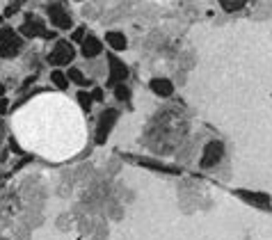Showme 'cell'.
Listing matches in <instances>:
<instances>
[{"label":"cell","instance_id":"1","mask_svg":"<svg viewBox=\"0 0 272 240\" xmlns=\"http://www.w3.org/2000/svg\"><path fill=\"white\" fill-rule=\"evenodd\" d=\"M23 48V39L12 28H0V57H16Z\"/></svg>","mask_w":272,"mask_h":240},{"label":"cell","instance_id":"2","mask_svg":"<svg viewBox=\"0 0 272 240\" xmlns=\"http://www.w3.org/2000/svg\"><path fill=\"white\" fill-rule=\"evenodd\" d=\"M224 156V144L213 140V142H208L204 146V153H201V167L208 169V167H215L219 160Z\"/></svg>","mask_w":272,"mask_h":240},{"label":"cell","instance_id":"3","mask_svg":"<svg viewBox=\"0 0 272 240\" xmlns=\"http://www.w3.org/2000/svg\"><path fill=\"white\" fill-rule=\"evenodd\" d=\"M117 119H119V112L114 108L106 110V112L101 114L99 128H96V144H106L108 135H110V131H112V126H114V121Z\"/></svg>","mask_w":272,"mask_h":240},{"label":"cell","instance_id":"4","mask_svg":"<svg viewBox=\"0 0 272 240\" xmlns=\"http://www.w3.org/2000/svg\"><path fill=\"white\" fill-rule=\"evenodd\" d=\"M21 35H23V37H44V39H53L55 32L46 30L42 21H39L37 16H32V14H30V16L25 18V23L21 25Z\"/></svg>","mask_w":272,"mask_h":240},{"label":"cell","instance_id":"5","mask_svg":"<svg viewBox=\"0 0 272 240\" xmlns=\"http://www.w3.org/2000/svg\"><path fill=\"white\" fill-rule=\"evenodd\" d=\"M73 48L69 42H57V46L53 48V53L48 55V62L53 66H64V64H71L73 60Z\"/></svg>","mask_w":272,"mask_h":240},{"label":"cell","instance_id":"6","mask_svg":"<svg viewBox=\"0 0 272 240\" xmlns=\"http://www.w3.org/2000/svg\"><path fill=\"white\" fill-rule=\"evenodd\" d=\"M233 194L240 197L243 201H247V204L256 206V208H270L272 206V199L268 192H252V190H240L238 188V190H233Z\"/></svg>","mask_w":272,"mask_h":240},{"label":"cell","instance_id":"7","mask_svg":"<svg viewBox=\"0 0 272 240\" xmlns=\"http://www.w3.org/2000/svg\"><path fill=\"white\" fill-rule=\"evenodd\" d=\"M108 64H110V78H108L110 87H117V83H124L128 78V66L121 60H117L114 55H108Z\"/></svg>","mask_w":272,"mask_h":240},{"label":"cell","instance_id":"8","mask_svg":"<svg viewBox=\"0 0 272 240\" xmlns=\"http://www.w3.org/2000/svg\"><path fill=\"white\" fill-rule=\"evenodd\" d=\"M48 18H51V23H53L55 28H59V30L71 28V16H69V12H66L62 5L51 2V5H48Z\"/></svg>","mask_w":272,"mask_h":240},{"label":"cell","instance_id":"9","mask_svg":"<svg viewBox=\"0 0 272 240\" xmlns=\"http://www.w3.org/2000/svg\"><path fill=\"white\" fill-rule=\"evenodd\" d=\"M149 87H151L154 94L163 96V98H167V96L174 94V85H172V80H167V78H154L151 83H149Z\"/></svg>","mask_w":272,"mask_h":240},{"label":"cell","instance_id":"10","mask_svg":"<svg viewBox=\"0 0 272 240\" xmlns=\"http://www.w3.org/2000/svg\"><path fill=\"white\" fill-rule=\"evenodd\" d=\"M103 50V46H101V42L96 39V37H85L83 39V55L85 57H96V55Z\"/></svg>","mask_w":272,"mask_h":240},{"label":"cell","instance_id":"11","mask_svg":"<svg viewBox=\"0 0 272 240\" xmlns=\"http://www.w3.org/2000/svg\"><path fill=\"white\" fill-rule=\"evenodd\" d=\"M108 44H110V48H114V50H126V46H128V42H126V35L119 30H112L106 35Z\"/></svg>","mask_w":272,"mask_h":240},{"label":"cell","instance_id":"12","mask_svg":"<svg viewBox=\"0 0 272 240\" xmlns=\"http://www.w3.org/2000/svg\"><path fill=\"white\" fill-rule=\"evenodd\" d=\"M142 167H149V169H156V172H167V174H181L178 167H172V165H160V162H149V160H142L140 162Z\"/></svg>","mask_w":272,"mask_h":240},{"label":"cell","instance_id":"13","mask_svg":"<svg viewBox=\"0 0 272 240\" xmlns=\"http://www.w3.org/2000/svg\"><path fill=\"white\" fill-rule=\"evenodd\" d=\"M219 5L224 12H238L245 7V0H219Z\"/></svg>","mask_w":272,"mask_h":240},{"label":"cell","instance_id":"14","mask_svg":"<svg viewBox=\"0 0 272 240\" xmlns=\"http://www.w3.org/2000/svg\"><path fill=\"white\" fill-rule=\"evenodd\" d=\"M66 78H69V80H73V83H76V85H80V87H85V85H92V83H87V78H85L83 73L78 71L76 66H71V69H69V73H66Z\"/></svg>","mask_w":272,"mask_h":240},{"label":"cell","instance_id":"15","mask_svg":"<svg viewBox=\"0 0 272 240\" xmlns=\"http://www.w3.org/2000/svg\"><path fill=\"white\" fill-rule=\"evenodd\" d=\"M51 80L55 83L57 90H66V87H69V78H66L62 71H53V73H51Z\"/></svg>","mask_w":272,"mask_h":240},{"label":"cell","instance_id":"16","mask_svg":"<svg viewBox=\"0 0 272 240\" xmlns=\"http://www.w3.org/2000/svg\"><path fill=\"white\" fill-rule=\"evenodd\" d=\"M78 103H80V108H83L85 112H89V108H92L94 98H92V94H87L85 90H80V92H78Z\"/></svg>","mask_w":272,"mask_h":240},{"label":"cell","instance_id":"17","mask_svg":"<svg viewBox=\"0 0 272 240\" xmlns=\"http://www.w3.org/2000/svg\"><path fill=\"white\" fill-rule=\"evenodd\" d=\"M114 96H117L119 101H128V98H130V90L126 87V85H117V87H114Z\"/></svg>","mask_w":272,"mask_h":240},{"label":"cell","instance_id":"18","mask_svg":"<svg viewBox=\"0 0 272 240\" xmlns=\"http://www.w3.org/2000/svg\"><path fill=\"white\" fill-rule=\"evenodd\" d=\"M85 30H87V28H85V25H80V28H78V30L71 35L73 42H80V44H83V39H85Z\"/></svg>","mask_w":272,"mask_h":240},{"label":"cell","instance_id":"19","mask_svg":"<svg viewBox=\"0 0 272 240\" xmlns=\"http://www.w3.org/2000/svg\"><path fill=\"white\" fill-rule=\"evenodd\" d=\"M92 98H94V101H103V90H99V87H96V90L92 92Z\"/></svg>","mask_w":272,"mask_h":240},{"label":"cell","instance_id":"20","mask_svg":"<svg viewBox=\"0 0 272 240\" xmlns=\"http://www.w3.org/2000/svg\"><path fill=\"white\" fill-rule=\"evenodd\" d=\"M7 103H9V101L0 96V114H5V112H7Z\"/></svg>","mask_w":272,"mask_h":240},{"label":"cell","instance_id":"21","mask_svg":"<svg viewBox=\"0 0 272 240\" xmlns=\"http://www.w3.org/2000/svg\"><path fill=\"white\" fill-rule=\"evenodd\" d=\"M7 16H12V14H16V7H7Z\"/></svg>","mask_w":272,"mask_h":240},{"label":"cell","instance_id":"22","mask_svg":"<svg viewBox=\"0 0 272 240\" xmlns=\"http://www.w3.org/2000/svg\"><path fill=\"white\" fill-rule=\"evenodd\" d=\"M5 94V85H0V96Z\"/></svg>","mask_w":272,"mask_h":240},{"label":"cell","instance_id":"23","mask_svg":"<svg viewBox=\"0 0 272 240\" xmlns=\"http://www.w3.org/2000/svg\"><path fill=\"white\" fill-rule=\"evenodd\" d=\"M0 23H2V16H0Z\"/></svg>","mask_w":272,"mask_h":240},{"label":"cell","instance_id":"24","mask_svg":"<svg viewBox=\"0 0 272 240\" xmlns=\"http://www.w3.org/2000/svg\"><path fill=\"white\" fill-rule=\"evenodd\" d=\"M18 2H23V0H18Z\"/></svg>","mask_w":272,"mask_h":240},{"label":"cell","instance_id":"25","mask_svg":"<svg viewBox=\"0 0 272 240\" xmlns=\"http://www.w3.org/2000/svg\"><path fill=\"white\" fill-rule=\"evenodd\" d=\"M76 240H80V238H76Z\"/></svg>","mask_w":272,"mask_h":240}]
</instances>
